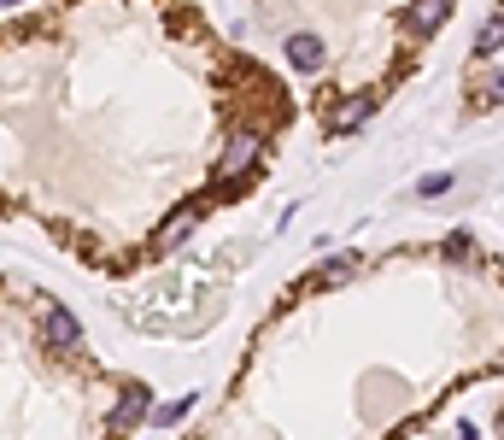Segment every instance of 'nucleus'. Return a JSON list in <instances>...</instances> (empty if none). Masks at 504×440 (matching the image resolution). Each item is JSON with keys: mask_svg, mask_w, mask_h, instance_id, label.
Listing matches in <instances>:
<instances>
[{"mask_svg": "<svg viewBox=\"0 0 504 440\" xmlns=\"http://www.w3.org/2000/svg\"><path fill=\"white\" fill-rule=\"evenodd\" d=\"M469 253H476V235H469V229H451L446 241H440V258H451V265H463Z\"/></svg>", "mask_w": 504, "mask_h": 440, "instance_id": "nucleus-9", "label": "nucleus"}, {"mask_svg": "<svg viewBox=\"0 0 504 440\" xmlns=\"http://www.w3.org/2000/svg\"><path fill=\"white\" fill-rule=\"evenodd\" d=\"M147 411H153V394H147L141 382H124V387H118V411H112V423H118V428L147 423Z\"/></svg>", "mask_w": 504, "mask_h": 440, "instance_id": "nucleus-5", "label": "nucleus"}, {"mask_svg": "<svg viewBox=\"0 0 504 440\" xmlns=\"http://www.w3.org/2000/svg\"><path fill=\"white\" fill-rule=\"evenodd\" d=\"M194 224H199V212H176L165 229H159V253H170V247H183L188 235H194Z\"/></svg>", "mask_w": 504, "mask_h": 440, "instance_id": "nucleus-7", "label": "nucleus"}, {"mask_svg": "<svg viewBox=\"0 0 504 440\" xmlns=\"http://www.w3.org/2000/svg\"><path fill=\"white\" fill-rule=\"evenodd\" d=\"M6 6H18V0H6Z\"/></svg>", "mask_w": 504, "mask_h": 440, "instance_id": "nucleus-13", "label": "nucleus"}, {"mask_svg": "<svg viewBox=\"0 0 504 440\" xmlns=\"http://www.w3.org/2000/svg\"><path fill=\"white\" fill-rule=\"evenodd\" d=\"M322 59H329V47L317 36H288V65L294 71H322Z\"/></svg>", "mask_w": 504, "mask_h": 440, "instance_id": "nucleus-6", "label": "nucleus"}, {"mask_svg": "<svg viewBox=\"0 0 504 440\" xmlns=\"http://www.w3.org/2000/svg\"><path fill=\"white\" fill-rule=\"evenodd\" d=\"M492 53H504V6L481 24V36H476V59H492Z\"/></svg>", "mask_w": 504, "mask_h": 440, "instance_id": "nucleus-8", "label": "nucleus"}, {"mask_svg": "<svg viewBox=\"0 0 504 440\" xmlns=\"http://www.w3.org/2000/svg\"><path fill=\"white\" fill-rule=\"evenodd\" d=\"M451 18V0H411L405 6V36H435Z\"/></svg>", "mask_w": 504, "mask_h": 440, "instance_id": "nucleus-3", "label": "nucleus"}, {"mask_svg": "<svg viewBox=\"0 0 504 440\" xmlns=\"http://www.w3.org/2000/svg\"><path fill=\"white\" fill-rule=\"evenodd\" d=\"M42 341L53 346V353H77V346H83V323H77L65 306H53V312L42 317Z\"/></svg>", "mask_w": 504, "mask_h": 440, "instance_id": "nucleus-2", "label": "nucleus"}, {"mask_svg": "<svg viewBox=\"0 0 504 440\" xmlns=\"http://www.w3.org/2000/svg\"><path fill=\"white\" fill-rule=\"evenodd\" d=\"M188 411H194V394H183V399H170V405H159L153 423H159V428H170V423H183Z\"/></svg>", "mask_w": 504, "mask_h": 440, "instance_id": "nucleus-10", "label": "nucleus"}, {"mask_svg": "<svg viewBox=\"0 0 504 440\" xmlns=\"http://www.w3.org/2000/svg\"><path fill=\"white\" fill-rule=\"evenodd\" d=\"M252 159H258V129H235L224 142V159H217V176L224 183H235V176L252 171Z\"/></svg>", "mask_w": 504, "mask_h": 440, "instance_id": "nucleus-1", "label": "nucleus"}, {"mask_svg": "<svg viewBox=\"0 0 504 440\" xmlns=\"http://www.w3.org/2000/svg\"><path fill=\"white\" fill-rule=\"evenodd\" d=\"M476 106H504V71H492V77H487V88L476 94Z\"/></svg>", "mask_w": 504, "mask_h": 440, "instance_id": "nucleus-11", "label": "nucleus"}, {"mask_svg": "<svg viewBox=\"0 0 504 440\" xmlns=\"http://www.w3.org/2000/svg\"><path fill=\"white\" fill-rule=\"evenodd\" d=\"M446 188H451V176H422L417 194H422V200H435V194H446Z\"/></svg>", "mask_w": 504, "mask_h": 440, "instance_id": "nucleus-12", "label": "nucleus"}, {"mask_svg": "<svg viewBox=\"0 0 504 440\" xmlns=\"http://www.w3.org/2000/svg\"><path fill=\"white\" fill-rule=\"evenodd\" d=\"M370 112H376V94H346L340 106H329V129H335V135H352V129H364Z\"/></svg>", "mask_w": 504, "mask_h": 440, "instance_id": "nucleus-4", "label": "nucleus"}]
</instances>
